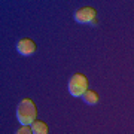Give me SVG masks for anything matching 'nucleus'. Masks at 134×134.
<instances>
[{
	"label": "nucleus",
	"instance_id": "obj_1",
	"mask_svg": "<svg viewBox=\"0 0 134 134\" xmlns=\"http://www.w3.org/2000/svg\"><path fill=\"white\" fill-rule=\"evenodd\" d=\"M16 118L21 125H31L37 118V107L31 98H23L16 107Z\"/></svg>",
	"mask_w": 134,
	"mask_h": 134
},
{
	"label": "nucleus",
	"instance_id": "obj_3",
	"mask_svg": "<svg viewBox=\"0 0 134 134\" xmlns=\"http://www.w3.org/2000/svg\"><path fill=\"white\" fill-rule=\"evenodd\" d=\"M96 16H97V10L91 6H85V8H81L79 10L75 12L73 18L76 23L79 24H90L92 21H96Z\"/></svg>",
	"mask_w": 134,
	"mask_h": 134
},
{
	"label": "nucleus",
	"instance_id": "obj_4",
	"mask_svg": "<svg viewBox=\"0 0 134 134\" xmlns=\"http://www.w3.org/2000/svg\"><path fill=\"white\" fill-rule=\"evenodd\" d=\"M16 51L24 57H30V55H33L36 52V43L30 37H23L16 43Z\"/></svg>",
	"mask_w": 134,
	"mask_h": 134
},
{
	"label": "nucleus",
	"instance_id": "obj_7",
	"mask_svg": "<svg viewBox=\"0 0 134 134\" xmlns=\"http://www.w3.org/2000/svg\"><path fill=\"white\" fill-rule=\"evenodd\" d=\"M15 134H33V131H31V127H29V125H23L21 128H18L16 131H15Z\"/></svg>",
	"mask_w": 134,
	"mask_h": 134
},
{
	"label": "nucleus",
	"instance_id": "obj_2",
	"mask_svg": "<svg viewBox=\"0 0 134 134\" xmlns=\"http://www.w3.org/2000/svg\"><path fill=\"white\" fill-rule=\"evenodd\" d=\"M88 85H90V82H88L85 75H82V73H75V75L70 77L67 88H69L70 96L82 97L86 91H88Z\"/></svg>",
	"mask_w": 134,
	"mask_h": 134
},
{
	"label": "nucleus",
	"instance_id": "obj_5",
	"mask_svg": "<svg viewBox=\"0 0 134 134\" xmlns=\"http://www.w3.org/2000/svg\"><path fill=\"white\" fill-rule=\"evenodd\" d=\"M31 131H33V134H48L49 128L43 121L36 119L33 124H31Z\"/></svg>",
	"mask_w": 134,
	"mask_h": 134
},
{
	"label": "nucleus",
	"instance_id": "obj_6",
	"mask_svg": "<svg viewBox=\"0 0 134 134\" xmlns=\"http://www.w3.org/2000/svg\"><path fill=\"white\" fill-rule=\"evenodd\" d=\"M82 100L85 101L86 104H90V106H94V104H97L98 103V100H100V97H98V94H97L96 91H88L82 96Z\"/></svg>",
	"mask_w": 134,
	"mask_h": 134
}]
</instances>
